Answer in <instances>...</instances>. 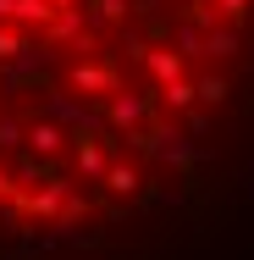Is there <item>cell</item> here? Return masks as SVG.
<instances>
[{
	"mask_svg": "<svg viewBox=\"0 0 254 260\" xmlns=\"http://www.w3.org/2000/svg\"><path fill=\"white\" fill-rule=\"evenodd\" d=\"M249 22V0H0V210L94 221L160 194Z\"/></svg>",
	"mask_w": 254,
	"mask_h": 260,
	"instance_id": "1",
	"label": "cell"
}]
</instances>
